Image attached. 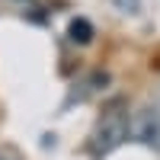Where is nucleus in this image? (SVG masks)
Here are the masks:
<instances>
[{
    "label": "nucleus",
    "instance_id": "7ed1b4c3",
    "mask_svg": "<svg viewBox=\"0 0 160 160\" xmlns=\"http://www.w3.org/2000/svg\"><path fill=\"white\" fill-rule=\"evenodd\" d=\"M68 35H71V42H77V45H87L90 38H93V26H90V19H74L71 26H68Z\"/></svg>",
    "mask_w": 160,
    "mask_h": 160
},
{
    "label": "nucleus",
    "instance_id": "f03ea898",
    "mask_svg": "<svg viewBox=\"0 0 160 160\" xmlns=\"http://www.w3.org/2000/svg\"><path fill=\"white\" fill-rule=\"evenodd\" d=\"M131 135L144 144H157L160 141V106H148L131 118Z\"/></svg>",
    "mask_w": 160,
    "mask_h": 160
},
{
    "label": "nucleus",
    "instance_id": "20e7f679",
    "mask_svg": "<svg viewBox=\"0 0 160 160\" xmlns=\"http://www.w3.org/2000/svg\"><path fill=\"white\" fill-rule=\"evenodd\" d=\"M115 3H125V7H131V13H135V7H138V0H115Z\"/></svg>",
    "mask_w": 160,
    "mask_h": 160
},
{
    "label": "nucleus",
    "instance_id": "39448f33",
    "mask_svg": "<svg viewBox=\"0 0 160 160\" xmlns=\"http://www.w3.org/2000/svg\"><path fill=\"white\" fill-rule=\"evenodd\" d=\"M0 160H10V157H0Z\"/></svg>",
    "mask_w": 160,
    "mask_h": 160
},
{
    "label": "nucleus",
    "instance_id": "f257e3e1",
    "mask_svg": "<svg viewBox=\"0 0 160 160\" xmlns=\"http://www.w3.org/2000/svg\"><path fill=\"white\" fill-rule=\"evenodd\" d=\"M131 135V115H128V106L122 99L109 102L99 115L96 128H93V138H90V151L93 157H106L112 154L118 144H125V138Z\"/></svg>",
    "mask_w": 160,
    "mask_h": 160
}]
</instances>
